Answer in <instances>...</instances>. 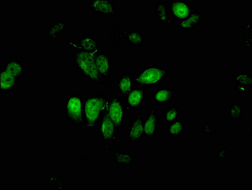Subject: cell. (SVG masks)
<instances>
[{"mask_svg":"<svg viewBox=\"0 0 252 190\" xmlns=\"http://www.w3.org/2000/svg\"><path fill=\"white\" fill-rule=\"evenodd\" d=\"M125 36V30H123L119 25L114 26L108 34V38L111 41L109 47L111 48L113 51L117 50V46L122 45V41Z\"/></svg>","mask_w":252,"mask_h":190,"instance_id":"cell-23","label":"cell"},{"mask_svg":"<svg viewBox=\"0 0 252 190\" xmlns=\"http://www.w3.org/2000/svg\"><path fill=\"white\" fill-rule=\"evenodd\" d=\"M65 118L74 127H84V99L76 93L70 94L64 101Z\"/></svg>","mask_w":252,"mask_h":190,"instance_id":"cell-4","label":"cell"},{"mask_svg":"<svg viewBox=\"0 0 252 190\" xmlns=\"http://www.w3.org/2000/svg\"><path fill=\"white\" fill-rule=\"evenodd\" d=\"M145 138L152 139L159 132V114L154 107H150L144 118Z\"/></svg>","mask_w":252,"mask_h":190,"instance_id":"cell-12","label":"cell"},{"mask_svg":"<svg viewBox=\"0 0 252 190\" xmlns=\"http://www.w3.org/2000/svg\"><path fill=\"white\" fill-rule=\"evenodd\" d=\"M175 96V90L171 86H158L152 93V99L158 107H164L172 102Z\"/></svg>","mask_w":252,"mask_h":190,"instance_id":"cell-13","label":"cell"},{"mask_svg":"<svg viewBox=\"0 0 252 190\" xmlns=\"http://www.w3.org/2000/svg\"><path fill=\"white\" fill-rule=\"evenodd\" d=\"M217 131V128L211 121H203L202 123V133L203 135L213 137Z\"/></svg>","mask_w":252,"mask_h":190,"instance_id":"cell-29","label":"cell"},{"mask_svg":"<svg viewBox=\"0 0 252 190\" xmlns=\"http://www.w3.org/2000/svg\"><path fill=\"white\" fill-rule=\"evenodd\" d=\"M2 68L13 76L21 79L26 75V65L23 61L17 58H10L5 62Z\"/></svg>","mask_w":252,"mask_h":190,"instance_id":"cell-21","label":"cell"},{"mask_svg":"<svg viewBox=\"0 0 252 190\" xmlns=\"http://www.w3.org/2000/svg\"><path fill=\"white\" fill-rule=\"evenodd\" d=\"M235 90L239 94H247L249 92V88L247 86L238 83H236Z\"/></svg>","mask_w":252,"mask_h":190,"instance_id":"cell-31","label":"cell"},{"mask_svg":"<svg viewBox=\"0 0 252 190\" xmlns=\"http://www.w3.org/2000/svg\"><path fill=\"white\" fill-rule=\"evenodd\" d=\"M169 5L174 22L187 18L193 9L192 3L187 0H171Z\"/></svg>","mask_w":252,"mask_h":190,"instance_id":"cell-10","label":"cell"},{"mask_svg":"<svg viewBox=\"0 0 252 190\" xmlns=\"http://www.w3.org/2000/svg\"><path fill=\"white\" fill-rule=\"evenodd\" d=\"M67 28L68 23L65 20L53 22L46 31V36L51 41L59 40Z\"/></svg>","mask_w":252,"mask_h":190,"instance_id":"cell-20","label":"cell"},{"mask_svg":"<svg viewBox=\"0 0 252 190\" xmlns=\"http://www.w3.org/2000/svg\"><path fill=\"white\" fill-rule=\"evenodd\" d=\"M147 90L136 86L126 96L123 97L127 112H134L141 109L147 101Z\"/></svg>","mask_w":252,"mask_h":190,"instance_id":"cell-8","label":"cell"},{"mask_svg":"<svg viewBox=\"0 0 252 190\" xmlns=\"http://www.w3.org/2000/svg\"><path fill=\"white\" fill-rule=\"evenodd\" d=\"M185 132L186 124L182 118H178L167 124V133L170 138H180Z\"/></svg>","mask_w":252,"mask_h":190,"instance_id":"cell-22","label":"cell"},{"mask_svg":"<svg viewBox=\"0 0 252 190\" xmlns=\"http://www.w3.org/2000/svg\"><path fill=\"white\" fill-rule=\"evenodd\" d=\"M169 74L167 67L149 64L137 70L134 75L136 85L146 89L156 88L162 85L169 77Z\"/></svg>","mask_w":252,"mask_h":190,"instance_id":"cell-3","label":"cell"},{"mask_svg":"<svg viewBox=\"0 0 252 190\" xmlns=\"http://www.w3.org/2000/svg\"><path fill=\"white\" fill-rule=\"evenodd\" d=\"M96 65L101 76L109 78L112 76V57L108 52L99 51L95 57Z\"/></svg>","mask_w":252,"mask_h":190,"instance_id":"cell-16","label":"cell"},{"mask_svg":"<svg viewBox=\"0 0 252 190\" xmlns=\"http://www.w3.org/2000/svg\"><path fill=\"white\" fill-rule=\"evenodd\" d=\"M156 15L159 23L162 25L173 26L174 21L170 11L169 2L158 1L156 5Z\"/></svg>","mask_w":252,"mask_h":190,"instance_id":"cell-18","label":"cell"},{"mask_svg":"<svg viewBox=\"0 0 252 190\" xmlns=\"http://www.w3.org/2000/svg\"><path fill=\"white\" fill-rule=\"evenodd\" d=\"M99 135L103 148L108 152H111L117 145V127L108 116L107 108L99 125Z\"/></svg>","mask_w":252,"mask_h":190,"instance_id":"cell-6","label":"cell"},{"mask_svg":"<svg viewBox=\"0 0 252 190\" xmlns=\"http://www.w3.org/2000/svg\"><path fill=\"white\" fill-rule=\"evenodd\" d=\"M115 164L121 167H131L136 162V158L132 152H123L121 146L117 145L111 152Z\"/></svg>","mask_w":252,"mask_h":190,"instance_id":"cell-15","label":"cell"},{"mask_svg":"<svg viewBox=\"0 0 252 190\" xmlns=\"http://www.w3.org/2000/svg\"><path fill=\"white\" fill-rule=\"evenodd\" d=\"M108 96L102 91L96 90L84 98V127L98 129L107 108Z\"/></svg>","mask_w":252,"mask_h":190,"instance_id":"cell-2","label":"cell"},{"mask_svg":"<svg viewBox=\"0 0 252 190\" xmlns=\"http://www.w3.org/2000/svg\"><path fill=\"white\" fill-rule=\"evenodd\" d=\"M89 8L94 14L103 17L117 14L116 6L112 0H93L90 2Z\"/></svg>","mask_w":252,"mask_h":190,"instance_id":"cell-14","label":"cell"},{"mask_svg":"<svg viewBox=\"0 0 252 190\" xmlns=\"http://www.w3.org/2000/svg\"><path fill=\"white\" fill-rule=\"evenodd\" d=\"M228 148L225 147L218 148L216 158L226 160L227 157H228Z\"/></svg>","mask_w":252,"mask_h":190,"instance_id":"cell-30","label":"cell"},{"mask_svg":"<svg viewBox=\"0 0 252 190\" xmlns=\"http://www.w3.org/2000/svg\"><path fill=\"white\" fill-rule=\"evenodd\" d=\"M144 138V118L140 112L130 119L126 131V140L132 147H136Z\"/></svg>","mask_w":252,"mask_h":190,"instance_id":"cell-7","label":"cell"},{"mask_svg":"<svg viewBox=\"0 0 252 190\" xmlns=\"http://www.w3.org/2000/svg\"><path fill=\"white\" fill-rule=\"evenodd\" d=\"M20 83L21 79L13 76L1 68L0 73V93L1 95H5L15 90Z\"/></svg>","mask_w":252,"mask_h":190,"instance_id":"cell-17","label":"cell"},{"mask_svg":"<svg viewBox=\"0 0 252 190\" xmlns=\"http://www.w3.org/2000/svg\"><path fill=\"white\" fill-rule=\"evenodd\" d=\"M243 133L250 134L252 133V126H248V127H245L244 129L243 130Z\"/></svg>","mask_w":252,"mask_h":190,"instance_id":"cell-32","label":"cell"},{"mask_svg":"<svg viewBox=\"0 0 252 190\" xmlns=\"http://www.w3.org/2000/svg\"><path fill=\"white\" fill-rule=\"evenodd\" d=\"M72 51V63L82 76L88 81L103 87H109L112 81L101 76L96 65L95 57L97 54H90L81 49L76 42H67Z\"/></svg>","mask_w":252,"mask_h":190,"instance_id":"cell-1","label":"cell"},{"mask_svg":"<svg viewBox=\"0 0 252 190\" xmlns=\"http://www.w3.org/2000/svg\"><path fill=\"white\" fill-rule=\"evenodd\" d=\"M243 45L245 49L251 51L252 48V21H248L243 24Z\"/></svg>","mask_w":252,"mask_h":190,"instance_id":"cell-27","label":"cell"},{"mask_svg":"<svg viewBox=\"0 0 252 190\" xmlns=\"http://www.w3.org/2000/svg\"><path fill=\"white\" fill-rule=\"evenodd\" d=\"M126 42L128 46H143L144 45V36L138 30H125Z\"/></svg>","mask_w":252,"mask_h":190,"instance_id":"cell-24","label":"cell"},{"mask_svg":"<svg viewBox=\"0 0 252 190\" xmlns=\"http://www.w3.org/2000/svg\"><path fill=\"white\" fill-rule=\"evenodd\" d=\"M76 43L81 49L90 54H97L101 50V46L99 45L98 39L92 34L82 35Z\"/></svg>","mask_w":252,"mask_h":190,"instance_id":"cell-19","label":"cell"},{"mask_svg":"<svg viewBox=\"0 0 252 190\" xmlns=\"http://www.w3.org/2000/svg\"><path fill=\"white\" fill-rule=\"evenodd\" d=\"M236 83L240 84L250 88H252V76L248 71H239L233 77Z\"/></svg>","mask_w":252,"mask_h":190,"instance_id":"cell-28","label":"cell"},{"mask_svg":"<svg viewBox=\"0 0 252 190\" xmlns=\"http://www.w3.org/2000/svg\"><path fill=\"white\" fill-rule=\"evenodd\" d=\"M180 107L179 105H172L163 110L162 121L166 124L180 118Z\"/></svg>","mask_w":252,"mask_h":190,"instance_id":"cell-26","label":"cell"},{"mask_svg":"<svg viewBox=\"0 0 252 190\" xmlns=\"http://www.w3.org/2000/svg\"><path fill=\"white\" fill-rule=\"evenodd\" d=\"M107 111L117 131H121L127 120V112L123 97L118 95H112L108 96Z\"/></svg>","mask_w":252,"mask_h":190,"instance_id":"cell-5","label":"cell"},{"mask_svg":"<svg viewBox=\"0 0 252 190\" xmlns=\"http://www.w3.org/2000/svg\"><path fill=\"white\" fill-rule=\"evenodd\" d=\"M136 87L135 77L132 73L124 72L116 77L113 90L119 96L125 97Z\"/></svg>","mask_w":252,"mask_h":190,"instance_id":"cell-9","label":"cell"},{"mask_svg":"<svg viewBox=\"0 0 252 190\" xmlns=\"http://www.w3.org/2000/svg\"><path fill=\"white\" fill-rule=\"evenodd\" d=\"M244 114V107L239 101H234L227 110V116L231 121L238 122V121H242Z\"/></svg>","mask_w":252,"mask_h":190,"instance_id":"cell-25","label":"cell"},{"mask_svg":"<svg viewBox=\"0 0 252 190\" xmlns=\"http://www.w3.org/2000/svg\"><path fill=\"white\" fill-rule=\"evenodd\" d=\"M202 20L203 15L200 11L193 8L189 17L176 22V28L181 32H193L202 23Z\"/></svg>","mask_w":252,"mask_h":190,"instance_id":"cell-11","label":"cell"}]
</instances>
